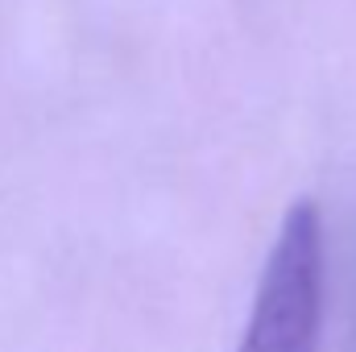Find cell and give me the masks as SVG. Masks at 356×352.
I'll list each match as a JSON object with an SVG mask.
<instances>
[{
    "label": "cell",
    "instance_id": "obj_1",
    "mask_svg": "<svg viewBox=\"0 0 356 352\" xmlns=\"http://www.w3.org/2000/svg\"><path fill=\"white\" fill-rule=\"evenodd\" d=\"M323 307H327L323 216L311 199H298L273 232L236 352H319Z\"/></svg>",
    "mask_w": 356,
    "mask_h": 352
}]
</instances>
